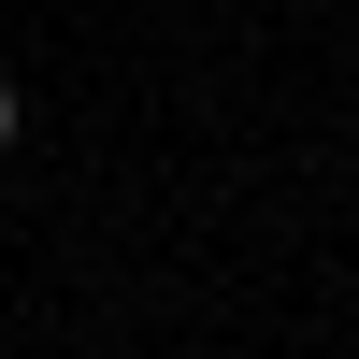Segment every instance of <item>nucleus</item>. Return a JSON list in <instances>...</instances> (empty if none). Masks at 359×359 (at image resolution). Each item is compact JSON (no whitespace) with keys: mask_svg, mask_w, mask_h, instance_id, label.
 <instances>
[{"mask_svg":"<svg viewBox=\"0 0 359 359\" xmlns=\"http://www.w3.org/2000/svg\"><path fill=\"white\" fill-rule=\"evenodd\" d=\"M15 130H29V115H15V86H0V158H15Z\"/></svg>","mask_w":359,"mask_h":359,"instance_id":"obj_1","label":"nucleus"}]
</instances>
